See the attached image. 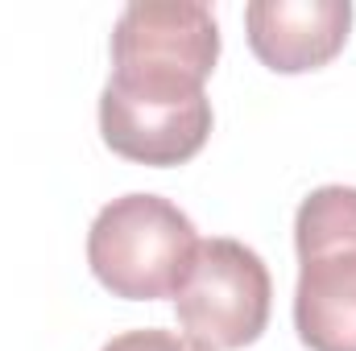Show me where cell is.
Masks as SVG:
<instances>
[{
  "label": "cell",
  "instance_id": "1",
  "mask_svg": "<svg viewBox=\"0 0 356 351\" xmlns=\"http://www.w3.org/2000/svg\"><path fill=\"white\" fill-rule=\"evenodd\" d=\"M294 331L311 351H356V186H319L294 215Z\"/></svg>",
  "mask_w": 356,
  "mask_h": 351
},
{
  "label": "cell",
  "instance_id": "2",
  "mask_svg": "<svg viewBox=\"0 0 356 351\" xmlns=\"http://www.w3.org/2000/svg\"><path fill=\"white\" fill-rule=\"evenodd\" d=\"M195 248V223L162 194L112 198L88 232V264L95 281L124 302L175 298Z\"/></svg>",
  "mask_w": 356,
  "mask_h": 351
},
{
  "label": "cell",
  "instance_id": "3",
  "mask_svg": "<svg viewBox=\"0 0 356 351\" xmlns=\"http://www.w3.org/2000/svg\"><path fill=\"white\" fill-rule=\"evenodd\" d=\"M273 281L266 261L228 236L199 240L175 289V310L186 339L207 351H241L269 327Z\"/></svg>",
  "mask_w": 356,
  "mask_h": 351
},
{
  "label": "cell",
  "instance_id": "4",
  "mask_svg": "<svg viewBox=\"0 0 356 351\" xmlns=\"http://www.w3.org/2000/svg\"><path fill=\"white\" fill-rule=\"evenodd\" d=\"M220 58L216 12L199 0H137L112 29V83L203 91Z\"/></svg>",
  "mask_w": 356,
  "mask_h": 351
},
{
  "label": "cell",
  "instance_id": "5",
  "mask_svg": "<svg viewBox=\"0 0 356 351\" xmlns=\"http://www.w3.org/2000/svg\"><path fill=\"white\" fill-rule=\"evenodd\" d=\"M104 145L137 166H182L211 137L207 91H141L108 83L99 95Z\"/></svg>",
  "mask_w": 356,
  "mask_h": 351
},
{
  "label": "cell",
  "instance_id": "6",
  "mask_svg": "<svg viewBox=\"0 0 356 351\" xmlns=\"http://www.w3.org/2000/svg\"><path fill=\"white\" fill-rule=\"evenodd\" d=\"M353 29L348 0H253L245 8V33L257 62L277 75H302L327 67Z\"/></svg>",
  "mask_w": 356,
  "mask_h": 351
},
{
  "label": "cell",
  "instance_id": "7",
  "mask_svg": "<svg viewBox=\"0 0 356 351\" xmlns=\"http://www.w3.org/2000/svg\"><path fill=\"white\" fill-rule=\"evenodd\" d=\"M99 351H207L195 339L175 335V331H158V327H141V331H124L116 339H108Z\"/></svg>",
  "mask_w": 356,
  "mask_h": 351
}]
</instances>
